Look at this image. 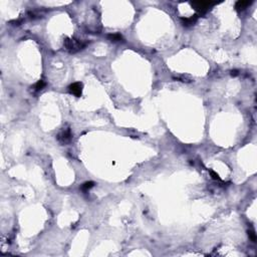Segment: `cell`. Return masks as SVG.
Returning a JSON list of instances; mask_svg holds the SVG:
<instances>
[{
	"instance_id": "6da1fadb",
	"label": "cell",
	"mask_w": 257,
	"mask_h": 257,
	"mask_svg": "<svg viewBox=\"0 0 257 257\" xmlns=\"http://www.w3.org/2000/svg\"><path fill=\"white\" fill-rule=\"evenodd\" d=\"M63 45H64V48L70 53H76L77 51L83 49L84 47L87 46V43L81 40L78 39H74V38H66L63 42Z\"/></svg>"
},
{
	"instance_id": "7a4b0ae2",
	"label": "cell",
	"mask_w": 257,
	"mask_h": 257,
	"mask_svg": "<svg viewBox=\"0 0 257 257\" xmlns=\"http://www.w3.org/2000/svg\"><path fill=\"white\" fill-rule=\"evenodd\" d=\"M216 2H209V1H198V2H191V6L197 10L199 13H205L208 11Z\"/></svg>"
},
{
	"instance_id": "3957f363",
	"label": "cell",
	"mask_w": 257,
	"mask_h": 257,
	"mask_svg": "<svg viewBox=\"0 0 257 257\" xmlns=\"http://www.w3.org/2000/svg\"><path fill=\"white\" fill-rule=\"evenodd\" d=\"M57 140L59 141V143L63 144V145L70 143V140H72V132H70V128H64V130H62V131L58 134V136H57Z\"/></svg>"
},
{
	"instance_id": "277c9868",
	"label": "cell",
	"mask_w": 257,
	"mask_h": 257,
	"mask_svg": "<svg viewBox=\"0 0 257 257\" xmlns=\"http://www.w3.org/2000/svg\"><path fill=\"white\" fill-rule=\"evenodd\" d=\"M70 93L76 97H80L82 93V83L81 82H74L68 87Z\"/></svg>"
},
{
	"instance_id": "5b68a950",
	"label": "cell",
	"mask_w": 257,
	"mask_h": 257,
	"mask_svg": "<svg viewBox=\"0 0 257 257\" xmlns=\"http://www.w3.org/2000/svg\"><path fill=\"white\" fill-rule=\"evenodd\" d=\"M251 1H246V0H240V1H237L236 4H235V8H236L237 11H242L244 10L245 8H247V6L251 4Z\"/></svg>"
},
{
	"instance_id": "8992f818",
	"label": "cell",
	"mask_w": 257,
	"mask_h": 257,
	"mask_svg": "<svg viewBox=\"0 0 257 257\" xmlns=\"http://www.w3.org/2000/svg\"><path fill=\"white\" fill-rule=\"evenodd\" d=\"M197 19H198V15H194V16H191V17H189V18H183L182 21H183L184 25L190 26V25H192V24H194L197 21Z\"/></svg>"
},
{
	"instance_id": "52a82bcc",
	"label": "cell",
	"mask_w": 257,
	"mask_h": 257,
	"mask_svg": "<svg viewBox=\"0 0 257 257\" xmlns=\"http://www.w3.org/2000/svg\"><path fill=\"white\" fill-rule=\"evenodd\" d=\"M44 81L43 80H38L37 82H36L35 84H34V87H33V91H41L42 89H43V87H44Z\"/></svg>"
},
{
	"instance_id": "ba28073f",
	"label": "cell",
	"mask_w": 257,
	"mask_h": 257,
	"mask_svg": "<svg viewBox=\"0 0 257 257\" xmlns=\"http://www.w3.org/2000/svg\"><path fill=\"white\" fill-rule=\"evenodd\" d=\"M109 38L111 39V41H119V40L122 39V35L119 33L110 34V35H109Z\"/></svg>"
},
{
	"instance_id": "9c48e42d",
	"label": "cell",
	"mask_w": 257,
	"mask_h": 257,
	"mask_svg": "<svg viewBox=\"0 0 257 257\" xmlns=\"http://www.w3.org/2000/svg\"><path fill=\"white\" fill-rule=\"evenodd\" d=\"M93 185H95L93 182H85V183L81 186V189L83 190V191H87V190H89L91 188H93Z\"/></svg>"
},
{
	"instance_id": "30bf717a",
	"label": "cell",
	"mask_w": 257,
	"mask_h": 257,
	"mask_svg": "<svg viewBox=\"0 0 257 257\" xmlns=\"http://www.w3.org/2000/svg\"><path fill=\"white\" fill-rule=\"evenodd\" d=\"M248 236H249V238H250L251 240L253 241V242H255V241H256V235H255V233L253 231H249L248 232Z\"/></svg>"
},
{
	"instance_id": "8fae6325",
	"label": "cell",
	"mask_w": 257,
	"mask_h": 257,
	"mask_svg": "<svg viewBox=\"0 0 257 257\" xmlns=\"http://www.w3.org/2000/svg\"><path fill=\"white\" fill-rule=\"evenodd\" d=\"M210 174H211V176H212V178L214 180H219L220 179L219 176H218V174H216L214 171H210Z\"/></svg>"
},
{
	"instance_id": "7c38bea8",
	"label": "cell",
	"mask_w": 257,
	"mask_h": 257,
	"mask_svg": "<svg viewBox=\"0 0 257 257\" xmlns=\"http://www.w3.org/2000/svg\"><path fill=\"white\" fill-rule=\"evenodd\" d=\"M231 74L232 76H237V74H238V72H237V70H232Z\"/></svg>"
}]
</instances>
